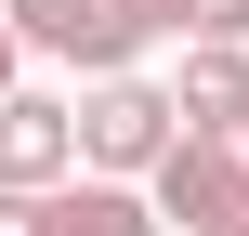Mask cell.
Here are the masks:
<instances>
[{
	"label": "cell",
	"instance_id": "30bf717a",
	"mask_svg": "<svg viewBox=\"0 0 249 236\" xmlns=\"http://www.w3.org/2000/svg\"><path fill=\"white\" fill-rule=\"evenodd\" d=\"M0 236H26V197H13V184H0Z\"/></svg>",
	"mask_w": 249,
	"mask_h": 236
},
{
	"label": "cell",
	"instance_id": "3957f363",
	"mask_svg": "<svg viewBox=\"0 0 249 236\" xmlns=\"http://www.w3.org/2000/svg\"><path fill=\"white\" fill-rule=\"evenodd\" d=\"M158 184H131V171H66V184H39L26 197V236H158Z\"/></svg>",
	"mask_w": 249,
	"mask_h": 236
},
{
	"label": "cell",
	"instance_id": "52a82bcc",
	"mask_svg": "<svg viewBox=\"0 0 249 236\" xmlns=\"http://www.w3.org/2000/svg\"><path fill=\"white\" fill-rule=\"evenodd\" d=\"M118 13H131L144 39H197V0H118Z\"/></svg>",
	"mask_w": 249,
	"mask_h": 236
},
{
	"label": "cell",
	"instance_id": "6da1fadb",
	"mask_svg": "<svg viewBox=\"0 0 249 236\" xmlns=\"http://www.w3.org/2000/svg\"><path fill=\"white\" fill-rule=\"evenodd\" d=\"M171 145H184V92H158V79H131V66L79 92V171H131V184H144Z\"/></svg>",
	"mask_w": 249,
	"mask_h": 236
},
{
	"label": "cell",
	"instance_id": "9c48e42d",
	"mask_svg": "<svg viewBox=\"0 0 249 236\" xmlns=\"http://www.w3.org/2000/svg\"><path fill=\"white\" fill-rule=\"evenodd\" d=\"M197 39H249V0H197Z\"/></svg>",
	"mask_w": 249,
	"mask_h": 236
},
{
	"label": "cell",
	"instance_id": "8992f818",
	"mask_svg": "<svg viewBox=\"0 0 249 236\" xmlns=\"http://www.w3.org/2000/svg\"><path fill=\"white\" fill-rule=\"evenodd\" d=\"M171 92H184V131H223V145H249V39H197Z\"/></svg>",
	"mask_w": 249,
	"mask_h": 236
},
{
	"label": "cell",
	"instance_id": "7a4b0ae2",
	"mask_svg": "<svg viewBox=\"0 0 249 236\" xmlns=\"http://www.w3.org/2000/svg\"><path fill=\"white\" fill-rule=\"evenodd\" d=\"M144 184H158V210L184 236H249V145H223V131H184Z\"/></svg>",
	"mask_w": 249,
	"mask_h": 236
},
{
	"label": "cell",
	"instance_id": "5b68a950",
	"mask_svg": "<svg viewBox=\"0 0 249 236\" xmlns=\"http://www.w3.org/2000/svg\"><path fill=\"white\" fill-rule=\"evenodd\" d=\"M66 171H79V105H66V92H0V184L39 197V184H66Z\"/></svg>",
	"mask_w": 249,
	"mask_h": 236
},
{
	"label": "cell",
	"instance_id": "277c9868",
	"mask_svg": "<svg viewBox=\"0 0 249 236\" xmlns=\"http://www.w3.org/2000/svg\"><path fill=\"white\" fill-rule=\"evenodd\" d=\"M13 26H26V53L79 66V79H118V66L144 53V26H131L118 0H13Z\"/></svg>",
	"mask_w": 249,
	"mask_h": 236
},
{
	"label": "cell",
	"instance_id": "ba28073f",
	"mask_svg": "<svg viewBox=\"0 0 249 236\" xmlns=\"http://www.w3.org/2000/svg\"><path fill=\"white\" fill-rule=\"evenodd\" d=\"M0 92H26V26H13V0H0Z\"/></svg>",
	"mask_w": 249,
	"mask_h": 236
}]
</instances>
